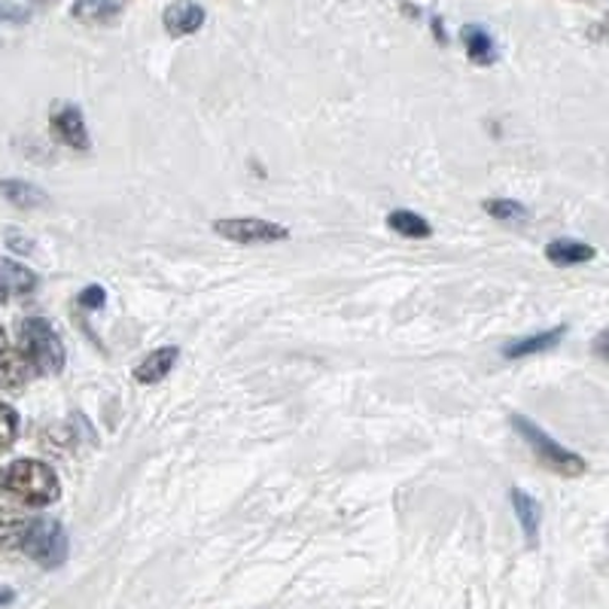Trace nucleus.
Segmentation results:
<instances>
[{
    "mask_svg": "<svg viewBox=\"0 0 609 609\" xmlns=\"http://www.w3.org/2000/svg\"><path fill=\"white\" fill-rule=\"evenodd\" d=\"M0 488L28 506H49L58 500V476L40 460H13L0 472Z\"/></svg>",
    "mask_w": 609,
    "mask_h": 609,
    "instance_id": "obj_1",
    "label": "nucleus"
},
{
    "mask_svg": "<svg viewBox=\"0 0 609 609\" xmlns=\"http://www.w3.org/2000/svg\"><path fill=\"white\" fill-rule=\"evenodd\" d=\"M464 40H467V52L476 65H491L494 61V40L488 37V31L472 25V28L464 31Z\"/></svg>",
    "mask_w": 609,
    "mask_h": 609,
    "instance_id": "obj_16",
    "label": "nucleus"
},
{
    "mask_svg": "<svg viewBox=\"0 0 609 609\" xmlns=\"http://www.w3.org/2000/svg\"><path fill=\"white\" fill-rule=\"evenodd\" d=\"M7 296H10V290H7V281L0 278V302H7Z\"/></svg>",
    "mask_w": 609,
    "mask_h": 609,
    "instance_id": "obj_23",
    "label": "nucleus"
},
{
    "mask_svg": "<svg viewBox=\"0 0 609 609\" xmlns=\"http://www.w3.org/2000/svg\"><path fill=\"white\" fill-rule=\"evenodd\" d=\"M512 426H515L518 436L534 448V454H537L539 460H542L549 469H554L558 476H564V479H576V476L585 472V460H582L579 454L570 452V448H564V445H558V442H554L549 433H542L530 418H525V414H512Z\"/></svg>",
    "mask_w": 609,
    "mask_h": 609,
    "instance_id": "obj_2",
    "label": "nucleus"
},
{
    "mask_svg": "<svg viewBox=\"0 0 609 609\" xmlns=\"http://www.w3.org/2000/svg\"><path fill=\"white\" fill-rule=\"evenodd\" d=\"M104 302H107V293H104V286L92 284L85 286L83 293H80V305L89 308V312H95V308H104Z\"/></svg>",
    "mask_w": 609,
    "mask_h": 609,
    "instance_id": "obj_19",
    "label": "nucleus"
},
{
    "mask_svg": "<svg viewBox=\"0 0 609 609\" xmlns=\"http://www.w3.org/2000/svg\"><path fill=\"white\" fill-rule=\"evenodd\" d=\"M162 19H165L168 34L186 37V34H196L204 25V10H201L199 3H192V0H177V3H171L168 10H165Z\"/></svg>",
    "mask_w": 609,
    "mask_h": 609,
    "instance_id": "obj_7",
    "label": "nucleus"
},
{
    "mask_svg": "<svg viewBox=\"0 0 609 609\" xmlns=\"http://www.w3.org/2000/svg\"><path fill=\"white\" fill-rule=\"evenodd\" d=\"M0 189H3V196L13 201L15 208H25V211H34V208L49 204V196H46L43 189H37V186L31 184H22V180H3Z\"/></svg>",
    "mask_w": 609,
    "mask_h": 609,
    "instance_id": "obj_13",
    "label": "nucleus"
},
{
    "mask_svg": "<svg viewBox=\"0 0 609 609\" xmlns=\"http://www.w3.org/2000/svg\"><path fill=\"white\" fill-rule=\"evenodd\" d=\"M564 326H554L549 332H537V336H527V339H518L506 344V351L503 354L510 356V360H522V356H534V354H542V351H552L561 344L564 339Z\"/></svg>",
    "mask_w": 609,
    "mask_h": 609,
    "instance_id": "obj_9",
    "label": "nucleus"
},
{
    "mask_svg": "<svg viewBox=\"0 0 609 609\" xmlns=\"http://www.w3.org/2000/svg\"><path fill=\"white\" fill-rule=\"evenodd\" d=\"M52 131L61 141L77 150H89V131H85V119L80 114V107L73 104H58L52 110Z\"/></svg>",
    "mask_w": 609,
    "mask_h": 609,
    "instance_id": "obj_6",
    "label": "nucleus"
},
{
    "mask_svg": "<svg viewBox=\"0 0 609 609\" xmlns=\"http://www.w3.org/2000/svg\"><path fill=\"white\" fill-rule=\"evenodd\" d=\"M71 13L80 22H107L119 13V3L116 0H77Z\"/></svg>",
    "mask_w": 609,
    "mask_h": 609,
    "instance_id": "obj_15",
    "label": "nucleus"
},
{
    "mask_svg": "<svg viewBox=\"0 0 609 609\" xmlns=\"http://www.w3.org/2000/svg\"><path fill=\"white\" fill-rule=\"evenodd\" d=\"M546 256L552 259L554 266H579V262L595 259V247L582 242H570V238H558V242L546 247Z\"/></svg>",
    "mask_w": 609,
    "mask_h": 609,
    "instance_id": "obj_12",
    "label": "nucleus"
},
{
    "mask_svg": "<svg viewBox=\"0 0 609 609\" xmlns=\"http://www.w3.org/2000/svg\"><path fill=\"white\" fill-rule=\"evenodd\" d=\"M595 354H600L604 360H609V329H604L595 339Z\"/></svg>",
    "mask_w": 609,
    "mask_h": 609,
    "instance_id": "obj_21",
    "label": "nucleus"
},
{
    "mask_svg": "<svg viewBox=\"0 0 609 609\" xmlns=\"http://www.w3.org/2000/svg\"><path fill=\"white\" fill-rule=\"evenodd\" d=\"M10 600H13V592L10 588H0V607H7Z\"/></svg>",
    "mask_w": 609,
    "mask_h": 609,
    "instance_id": "obj_22",
    "label": "nucleus"
},
{
    "mask_svg": "<svg viewBox=\"0 0 609 609\" xmlns=\"http://www.w3.org/2000/svg\"><path fill=\"white\" fill-rule=\"evenodd\" d=\"M484 211L491 213L494 220H506V223H518V220H527V216H530L525 204H518V201H510V199L484 201Z\"/></svg>",
    "mask_w": 609,
    "mask_h": 609,
    "instance_id": "obj_17",
    "label": "nucleus"
},
{
    "mask_svg": "<svg viewBox=\"0 0 609 609\" xmlns=\"http://www.w3.org/2000/svg\"><path fill=\"white\" fill-rule=\"evenodd\" d=\"M37 368L34 363L28 360V354L22 351V354H13V351H3L0 354V387H22V384H28V378L34 375Z\"/></svg>",
    "mask_w": 609,
    "mask_h": 609,
    "instance_id": "obj_10",
    "label": "nucleus"
},
{
    "mask_svg": "<svg viewBox=\"0 0 609 609\" xmlns=\"http://www.w3.org/2000/svg\"><path fill=\"white\" fill-rule=\"evenodd\" d=\"M7 351V332H3V326H0V354Z\"/></svg>",
    "mask_w": 609,
    "mask_h": 609,
    "instance_id": "obj_24",
    "label": "nucleus"
},
{
    "mask_svg": "<svg viewBox=\"0 0 609 609\" xmlns=\"http://www.w3.org/2000/svg\"><path fill=\"white\" fill-rule=\"evenodd\" d=\"M25 552L40 564V567H61L65 558H68V534L58 522L40 518V522H31L25 525L22 542H19Z\"/></svg>",
    "mask_w": 609,
    "mask_h": 609,
    "instance_id": "obj_4",
    "label": "nucleus"
},
{
    "mask_svg": "<svg viewBox=\"0 0 609 609\" xmlns=\"http://www.w3.org/2000/svg\"><path fill=\"white\" fill-rule=\"evenodd\" d=\"M0 22H28V10L25 7H15L10 0H0Z\"/></svg>",
    "mask_w": 609,
    "mask_h": 609,
    "instance_id": "obj_20",
    "label": "nucleus"
},
{
    "mask_svg": "<svg viewBox=\"0 0 609 609\" xmlns=\"http://www.w3.org/2000/svg\"><path fill=\"white\" fill-rule=\"evenodd\" d=\"M177 356H180V351L177 348H156L153 354H147L138 363V368H134V378L141 384H159L162 378H168L171 368H174V363H177Z\"/></svg>",
    "mask_w": 609,
    "mask_h": 609,
    "instance_id": "obj_8",
    "label": "nucleus"
},
{
    "mask_svg": "<svg viewBox=\"0 0 609 609\" xmlns=\"http://www.w3.org/2000/svg\"><path fill=\"white\" fill-rule=\"evenodd\" d=\"M387 226L394 229L397 235H402V238H430L433 235V226L414 211H394L387 216Z\"/></svg>",
    "mask_w": 609,
    "mask_h": 609,
    "instance_id": "obj_14",
    "label": "nucleus"
},
{
    "mask_svg": "<svg viewBox=\"0 0 609 609\" xmlns=\"http://www.w3.org/2000/svg\"><path fill=\"white\" fill-rule=\"evenodd\" d=\"M213 232L235 244H274L290 238V229L269 223V220H216Z\"/></svg>",
    "mask_w": 609,
    "mask_h": 609,
    "instance_id": "obj_5",
    "label": "nucleus"
},
{
    "mask_svg": "<svg viewBox=\"0 0 609 609\" xmlns=\"http://www.w3.org/2000/svg\"><path fill=\"white\" fill-rule=\"evenodd\" d=\"M22 351L40 375H58L65 368V344L49 320L31 317L22 324Z\"/></svg>",
    "mask_w": 609,
    "mask_h": 609,
    "instance_id": "obj_3",
    "label": "nucleus"
},
{
    "mask_svg": "<svg viewBox=\"0 0 609 609\" xmlns=\"http://www.w3.org/2000/svg\"><path fill=\"white\" fill-rule=\"evenodd\" d=\"M15 430H19V414L10 406L0 402V448H10L13 445Z\"/></svg>",
    "mask_w": 609,
    "mask_h": 609,
    "instance_id": "obj_18",
    "label": "nucleus"
},
{
    "mask_svg": "<svg viewBox=\"0 0 609 609\" xmlns=\"http://www.w3.org/2000/svg\"><path fill=\"white\" fill-rule=\"evenodd\" d=\"M512 510H515L518 522H522V527H525L527 542L534 546V542H537V534H539V522H542V510H539V503L534 500V496L527 494V491L512 488Z\"/></svg>",
    "mask_w": 609,
    "mask_h": 609,
    "instance_id": "obj_11",
    "label": "nucleus"
}]
</instances>
